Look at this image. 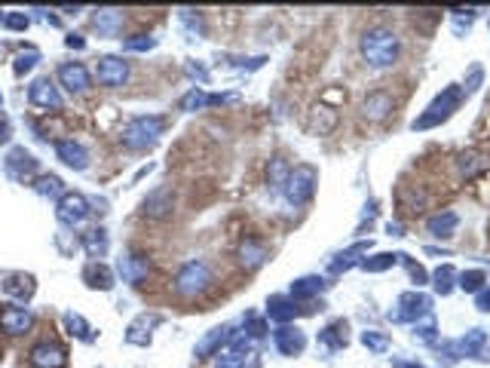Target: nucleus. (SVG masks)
<instances>
[{
    "instance_id": "nucleus-1",
    "label": "nucleus",
    "mask_w": 490,
    "mask_h": 368,
    "mask_svg": "<svg viewBox=\"0 0 490 368\" xmlns=\"http://www.w3.org/2000/svg\"><path fill=\"white\" fill-rule=\"evenodd\" d=\"M362 55L371 68H390L399 58V37L390 28H371L362 37Z\"/></svg>"
},
{
    "instance_id": "nucleus-2",
    "label": "nucleus",
    "mask_w": 490,
    "mask_h": 368,
    "mask_svg": "<svg viewBox=\"0 0 490 368\" xmlns=\"http://www.w3.org/2000/svg\"><path fill=\"white\" fill-rule=\"evenodd\" d=\"M163 136V117H154V114H141V117H132L123 129V145L129 150H145L150 147L154 141Z\"/></svg>"
},
{
    "instance_id": "nucleus-3",
    "label": "nucleus",
    "mask_w": 490,
    "mask_h": 368,
    "mask_svg": "<svg viewBox=\"0 0 490 368\" xmlns=\"http://www.w3.org/2000/svg\"><path fill=\"white\" fill-rule=\"evenodd\" d=\"M460 102H463V89H460V86H447V89L442 92V96H438L435 102L426 107V114H420L417 120L411 123V126H413V129H432V126L444 123L447 117L457 111Z\"/></svg>"
},
{
    "instance_id": "nucleus-4",
    "label": "nucleus",
    "mask_w": 490,
    "mask_h": 368,
    "mask_svg": "<svg viewBox=\"0 0 490 368\" xmlns=\"http://www.w3.org/2000/svg\"><path fill=\"white\" fill-rule=\"evenodd\" d=\"M208 282H212V270H208L206 261H187V264H181L178 273H175V291H178V295H187V298L206 291Z\"/></svg>"
},
{
    "instance_id": "nucleus-5",
    "label": "nucleus",
    "mask_w": 490,
    "mask_h": 368,
    "mask_svg": "<svg viewBox=\"0 0 490 368\" xmlns=\"http://www.w3.org/2000/svg\"><path fill=\"white\" fill-rule=\"evenodd\" d=\"M316 184H319V172L312 169V166H294L289 181H285V190H289V199L294 206H303L307 199L316 194Z\"/></svg>"
},
{
    "instance_id": "nucleus-6",
    "label": "nucleus",
    "mask_w": 490,
    "mask_h": 368,
    "mask_svg": "<svg viewBox=\"0 0 490 368\" xmlns=\"http://www.w3.org/2000/svg\"><path fill=\"white\" fill-rule=\"evenodd\" d=\"M89 212H92L89 199L83 194H77V190H67V194L55 203V215H58V221H62L65 228H77V224H83Z\"/></svg>"
},
{
    "instance_id": "nucleus-7",
    "label": "nucleus",
    "mask_w": 490,
    "mask_h": 368,
    "mask_svg": "<svg viewBox=\"0 0 490 368\" xmlns=\"http://www.w3.org/2000/svg\"><path fill=\"white\" fill-rule=\"evenodd\" d=\"M95 77H98L101 86L117 89V86H123V83L129 80V65H126L123 58H117V55H101L98 65H95Z\"/></svg>"
},
{
    "instance_id": "nucleus-8",
    "label": "nucleus",
    "mask_w": 490,
    "mask_h": 368,
    "mask_svg": "<svg viewBox=\"0 0 490 368\" xmlns=\"http://www.w3.org/2000/svg\"><path fill=\"white\" fill-rule=\"evenodd\" d=\"M28 362L34 368H65L67 353H65L62 344H55V341H40V344L31 347Z\"/></svg>"
},
{
    "instance_id": "nucleus-9",
    "label": "nucleus",
    "mask_w": 490,
    "mask_h": 368,
    "mask_svg": "<svg viewBox=\"0 0 490 368\" xmlns=\"http://www.w3.org/2000/svg\"><path fill=\"white\" fill-rule=\"evenodd\" d=\"M28 102L34 107H44V111H62V96H58L55 83L49 77H37L28 86Z\"/></svg>"
},
{
    "instance_id": "nucleus-10",
    "label": "nucleus",
    "mask_w": 490,
    "mask_h": 368,
    "mask_svg": "<svg viewBox=\"0 0 490 368\" xmlns=\"http://www.w3.org/2000/svg\"><path fill=\"white\" fill-rule=\"evenodd\" d=\"M58 83H62L67 92H86L92 86V77H89L86 65L65 62V65H58Z\"/></svg>"
},
{
    "instance_id": "nucleus-11",
    "label": "nucleus",
    "mask_w": 490,
    "mask_h": 368,
    "mask_svg": "<svg viewBox=\"0 0 490 368\" xmlns=\"http://www.w3.org/2000/svg\"><path fill=\"white\" fill-rule=\"evenodd\" d=\"M273 341L279 347V353L282 356H300L303 347H307V334L300 329H294V325H279L273 331Z\"/></svg>"
},
{
    "instance_id": "nucleus-12",
    "label": "nucleus",
    "mask_w": 490,
    "mask_h": 368,
    "mask_svg": "<svg viewBox=\"0 0 490 368\" xmlns=\"http://www.w3.org/2000/svg\"><path fill=\"white\" fill-rule=\"evenodd\" d=\"M117 270H120L123 282H132V286H138V282H145V280H147L150 264H147V258H145V255L126 252V255L120 258V261H117Z\"/></svg>"
},
{
    "instance_id": "nucleus-13",
    "label": "nucleus",
    "mask_w": 490,
    "mask_h": 368,
    "mask_svg": "<svg viewBox=\"0 0 490 368\" xmlns=\"http://www.w3.org/2000/svg\"><path fill=\"white\" fill-rule=\"evenodd\" d=\"M55 154H58V160H62L65 166H71V169H77L83 172L89 166V150L80 145V141H74V138H62L55 145Z\"/></svg>"
},
{
    "instance_id": "nucleus-14",
    "label": "nucleus",
    "mask_w": 490,
    "mask_h": 368,
    "mask_svg": "<svg viewBox=\"0 0 490 368\" xmlns=\"http://www.w3.org/2000/svg\"><path fill=\"white\" fill-rule=\"evenodd\" d=\"M34 325V316L28 307H4L0 310V329L6 334H25Z\"/></svg>"
},
{
    "instance_id": "nucleus-15",
    "label": "nucleus",
    "mask_w": 490,
    "mask_h": 368,
    "mask_svg": "<svg viewBox=\"0 0 490 368\" xmlns=\"http://www.w3.org/2000/svg\"><path fill=\"white\" fill-rule=\"evenodd\" d=\"M172 206H175V197L168 188H157L154 194H147V199L141 203V212L147 215V218H166V215H172Z\"/></svg>"
},
{
    "instance_id": "nucleus-16",
    "label": "nucleus",
    "mask_w": 490,
    "mask_h": 368,
    "mask_svg": "<svg viewBox=\"0 0 490 368\" xmlns=\"http://www.w3.org/2000/svg\"><path fill=\"white\" fill-rule=\"evenodd\" d=\"M334 126H337V111H334V107H328V105H322V102L312 107L310 117H307V129L312 132V136H328Z\"/></svg>"
},
{
    "instance_id": "nucleus-17",
    "label": "nucleus",
    "mask_w": 490,
    "mask_h": 368,
    "mask_svg": "<svg viewBox=\"0 0 490 368\" xmlns=\"http://www.w3.org/2000/svg\"><path fill=\"white\" fill-rule=\"evenodd\" d=\"M34 291H37V282H34L31 273H10L4 280V295H10V298L28 301Z\"/></svg>"
},
{
    "instance_id": "nucleus-18",
    "label": "nucleus",
    "mask_w": 490,
    "mask_h": 368,
    "mask_svg": "<svg viewBox=\"0 0 490 368\" xmlns=\"http://www.w3.org/2000/svg\"><path fill=\"white\" fill-rule=\"evenodd\" d=\"M402 310L395 313V320H420V316H429V298L417 295V291H408V295L399 298Z\"/></svg>"
},
{
    "instance_id": "nucleus-19",
    "label": "nucleus",
    "mask_w": 490,
    "mask_h": 368,
    "mask_svg": "<svg viewBox=\"0 0 490 368\" xmlns=\"http://www.w3.org/2000/svg\"><path fill=\"white\" fill-rule=\"evenodd\" d=\"M83 282H86L89 289L111 291L114 289V273H111V267H107V264L92 261V264H86V270H83Z\"/></svg>"
},
{
    "instance_id": "nucleus-20",
    "label": "nucleus",
    "mask_w": 490,
    "mask_h": 368,
    "mask_svg": "<svg viewBox=\"0 0 490 368\" xmlns=\"http://www.w3.org/2000/svg\"><path fill=\"white\" fill-rule=\"evenodd\" d=\"M6 166H10V172L13 175H19V178H25V175H34L37 172V160H34V154L31 150H25V147H13L10 154H6Z\"/></svg>"
},
{
    "instance_id": "nucleus-21",
    "label": "nucleus",
    "mask_w": 490,
    "mask_h": 368,
    "mask_svg": "<svg viewBox=\"0 0 490 368\" xmlns=\"http://www.w3.org/2000/svg\"><path fill=\"white\" fill-rule=\"evenodd\" d=\"M392 96L390 92H371V96L365 98V105H362V114L368 117V120H383L386 114L392 111Z\"/></svg>"
},
{
    "instance_id": "nucleus-22",
    "label": "nucleus",
    "mask_w": 490,
    "mask_h": 368,
    "mask_svg": "<svg viewBox=\"0 0 490 368\" xmlns=\"http://www.w3.org/2000/svg\"><path fill=\"white\" fill-rule=\"evenodd\" d=\"M294 313H298V307H294V298L291 295H273V298L267 301V316L273 322H282L285 325Z\"/></svg>"
},
{
    "instance_id": "nucleus-23",
    "label": "nucleus",
    "mask_w": 490,
    "mask_h": 368,
    "mask_svg": "<svg viewBox=\"0 0 490 368\" xmlns=\"http://www.w3.org/2000/svg\"><path fill=\"white\" fill-rule=\"evenodd\" d=\"M227 341H230V325H218V329H212V331H208L206 338H202L199 344H197V356H202V359L212 356L215 350H221V347L227 344Z\"/></svg>"
},
{
    "instance_id": "nucleus-24",
    "label": "nucleus",
    "mask_w": 490,
    "mask_h": 368,
    "mask_svg": "<svg viewBox=\"0 0 490 368\" xmlns=\"http://www.w3.org/2000/svg\"><path fill=\"white\" fill-rule=\"evenodd\" d=\"M92 25H95L98 34L114 37L117 31H120V25H123V13L120 10H98L95 15H92Z\"/></svg>"
},
{
    "instance_id": "nucleus-25",
    "label": "nucleus",
    "mask_w": 490,
    "mask_h": 368,
    "mask_svg": "<svg viewBox=\"0 0 490 368\" xmlns=\"http://www.w3.org/2000/svg\"><path fill=\"white\" fill-rule=\"evenodd\" d=\"M154 325H157V316H138V320L129 325V331H126V341H129V344H138V347H147Z\"/></svg>"
},
{
    "instance_id": "nucleus-26",
    "label": "nucleus",
    "mask_w": 490,
    "mask_h": 368,
    "mask_svg": "<svg viewBox=\"0 0 490 368\" xmlns=\"http://www.w3.org/2000/svg\"><path fill=\"white\" fill-rule=\"evenodd\" d=\"M457 224H460L457 212H442V215H432V218H429V233H432V237H442V239H447V237H453V230H457Z\"/></svg>"
},
{
    "instance_id": "nucleus-27",
    "label": "nucleus",
    "mask_w": 490,
    "mask_h": 368,
    "mask_svg": "<svg viewBox=\"0 0 490 368\" xmlns=\"http://www.w3.org/2000/svg\"><path fill=\"white\" fill-rule=\"evenodd\" d=\"M80 242H83V249H86L89 258H105V252H107V230L105 228H95V230L83 233Z\"/></svg>"
},
{
    "instance_id": "nucleus-28",
    "label": "nucleus",
    "mask_w": 490,
    "mask_h": 368,
    "mask_svg": "<svg viewBox=\"0 0 490 368\" xmlns=\"http://www.w3.org/2000/svg\"><path fill=\"white\" fill-rule=\"evenodd\" d=\"M34 190H37L40 197H53L55 203L67 194V190H65V181L58 178V175H40V178L34 181Z\"/></svg>"
},
{
    "instance_id": "nucleus-29",
    "label": "nucleus",
    "mask_w": 490,
    "mask_h": 368,
    "mask_svg": "<svg viewBox=\"0 0 490 368\" xmlns=\"http://www.w3.org/2000/svg\"><path fill=\"white\" fill-rule=\"evenodd\" d=\"M65 329L71 338H80V341H92V329L89 322L83 320L80 313H65Z\"/></svg>"
},
{
    "instance_id": "nucleus-30",
    "label": "nucleus",
    "mask_w": 490,
    "mask_h": 368,
    "mask_svg": "<svg viewBox=\"0 0 490 368\" xmlns=\"http://www.w3.org/2000/svg\"><path fill=\"white\" fill-rule=\"evenodd\" d=\"M322 347L325 350H340L346 347V322H334L322 331Z\"/></svg>"
},
{
    "instance_id": "nucleus-31",
    "label": "nucleus",
    "mask_w": 490,
    "mask_h": 368,
    "mask_svg": "<svg viewBox=\"0 0 490 368\" xmlns=\"http://www.w3.org/2000/svg\"><path fill=\"white\" fill-rule=\"evenodd\" d=\"M239 255H242V264L260 267V264H264V258H267V249L260 246V242H255V239H245L242 249H239Z\"/></svg>"
},
{
    "instance_id": "nucleus-32",
    "label": "nucleus",
    "mask_w": 490,
    "mask_h": 368,
    "mask_svg": "<svg viewBox=\"0 0 490 368\" xmlns=\"http://www.w3.org/2000/svg\"><path fill=\"white\" fill-rule=\"evenodd\" d=\"M316 291H322V280L319 276H303L291 286V298H312Z\"/></svg>"
},
{
    "instance_id": "nucleus-33",
    "label": "nucleus",
    "mask_w": 490,
    "mask_h": 368,
    "mask_svg": "<svg viewBox=\"0 0 490 368\" xmlns=\"http://www.w3.org/2000/svg\"><path fill=\"white\" fill-rule=\"evenodd\" d=\"M484 282H487V273L484 270H466V273H460V289L463 291H478L484 289Z\"/></svg>"
},
{
    "instance_id": "nucleus-34",
    "label": "nucleus",
    "mask_w": 490,
    "mask_h": 368,
    "mask_svg": "<svg viewBox=\"0 0 490 368\" xmlns=\"http://www.w3.org/2000/svg\"><path fill=\"white\" fill-rule=\"evenodd\" d=\"M402 255H392V252H383V255H374V258H368V261H362V270H368V273H380V270H386V267H392L395 261H399Z\"/></svg>"
},
{
    "instance_id": "nucleus-35",
    "label": "nucleus",
    "mask_w": 490,
    "mask_h": 368,
    "mask_svg": "<svg viewBox=\"0 0 490 368\" xmlns=\"http://www.w3.org/2000/svg\"><path fill=\"white\" fill-rule=\"evenodd\" d=\"M432 280H435V289L442 291V295H447V291L453 289V280H457V270H453L451 264H442V267H438V270H435Z\"/></svg>"
},
{
    "instance_id": "nucleus-36",
    "label": "nucleus",
    "mask_w": 490,
    "mask_h": 368,
    "mask_svg": "<svg viewBox=\"0 0 490 368\" xmlns=\"http://www.w3.org/2000/svg\"><path fill=\"white\" fill-rule=\"evenodd\" d=\"M484 169H487V160L481 154H463L460 157V172L469 175V178H472V175H478V172H484Z\"/></svg>"
},
{
    "instance_id": "nucleus-37",
    "label": "nucleus",
    "mask_w": 490,
    "mask_h": 368,
    "mask_svg": "<svg viewBox=\"0 0 490 368\" xmlns=\"http://www.w3.org/2000/svg\"><path fill=\"white\" fill-rule=\"evenodd\" d=\"M199 107H208V96L202 92V86H193L187 96L181 98V111H199Z\"/></svg>"
},
{
    "instance_id": "nucleus-38",
    "label": "nucleus",
    "mask_w": 490,
    "mask_h": 368,
    "mask_svg": "<svg viewBox=\"0 0 490 368\" xmlns=\"http://www.w3.org/2000/svg\"><path fill=\"white\" fill-rule=\"evenodd\" d=\"M154 46H157V40L147 34H135V37L123 40V49H129V53H147V49H154Z\"/></svg>"
},
{
    "instance_id": "nucleus-39",
    "label": "nucleus",
    "mask_w": 490,
    "mask_h": 368,
    "mask_svg": "<svg viewBox=\"0 0 490 368\" xmlns=\"http://www.w3.org/2000/svg\"><path fill=\"white\" fill-rule=\"evenodd\" d=\"M40 62V53H37V49H28V53H19V55H15V65H13V71L15 74H19V77H22V74H28L31 68H34V65H37Z\"/></svg>"
},
{
    "instance_id": "nucleus-40",
    "label": "nucleus",
    "mask_w": 490,
    "mask_h": 368,
    "mask_svg": "<svg viewBox=\"0 0 490 368\" xmlns=\"http://www.w3.org/2000/svg\"><path fill=\"white\" fill-rule=\"evenodd\" d=\"M362 344H365L368 350H374V353H386L390 350V338L380 331H365L362 334Z\"/></svg>"
},
{
    "instance_id": "nucleus-41",
    "label": "nucleus",
    "mask_w": 490,
    "mask_h": 368,
    "mask_svg": "<svg viewBox=\"0 0 490 368\" xmlns=\"http://www.w3.org/2000/svg\"><path fill=\"white\" fill-rule=\"evenodd\" d=\"M289 175H291L289 163H285L282 157H276V160H273V166H270V181H276V184H285V181H289Z\"/></svg>"
},
{
    "instance_id": "nucleus-42",
    "label": "nucleus",
    "mask_w": 490,
    "mask_h": 368,
    "mask_svg": "<svg viewBox=\"0 0 490 368\" xmlns=\"http://www.w3.org/2000/svg\"><path fill=\"white\" fill-rule=\"evenodd\" d=\"M4 25H6L10 31H25V28L31 25V19H28L25 13H6V15H4Z\"/></svg>"
},
{
    "instance_id": "nucleus-43",
    "label": "nucleus",
    "mask_w": 490,
    "mask_h": 368,
    "mask_svg": "<svg viewBox=\"0 0 490 368\" xmlns=\"http://www.w3.org/2000/svg\"><path fill=\"white\" fill-rule=\"evenodd\" d=\"M417 331H420V338H423V341H432L435 338V320H432V316H426V322L417 325Z\"/></svg>"
},
{
    "instance_id": "nucleus-44",
    "label": "nucleus",
    "mask_w": 490,
    "mask_h": 368,
    "mask_svg": "<svg viewBox=\"0 0 490 368\" xmlns=\"http://www.w3.org/2000/svg\"><path fill=\"white\" fill-rule=\"evenodd\" d=\"M478 310L490 313V286H484V289L478 291Z\"/></svg>"
},
{
    "instance_id": "nucleus-45",
    "label": "nucleus",
    "mask_w": 490,
    "mask_h": 368,
    "mask_svg": "<svg viewBox=\"0 0 490 368\" xmlns=\"http://www.w3.org/2000/svg\"><path fill=\"white\" fill-rule=\"evenodd\" d=\"M408 270H411L413 280H417V286H423V282H426V270H423V267H420V264H408Z\"/></svg>"
},
{
    "instance_id": "nucleus-46",
    "label": "nucleus",
    "mask_w": 490,
    "mask_h": 368,
    "mask_svg": "<svg viewBox=\"0 0 490 368\" xmlns=\"http://www.w3.org/2000/svg\"><path fill=\"white\" fill-rule=\"evenodd\" d=\"M65 46H67V49H83V46H86V40H83L80 34H67Z\"/></svg>"
},
{
    "instance_id": "nucleus-47",
    "label": "nucleus",
    "mask_w": 490,
    "mask_h": 368,
    "mask_svg": "<svg viewBox=\"0 0 490 368\" xmlns=\"http://www.w3.org/2000/svg\"><path fill=\"white\" fill-rule=\"evenodd\" d=\"M322 98H325V102H346V92H340V89H328Z\"/></svg>"
},
{
    "instance_id": "nucleus-48",
    "label": "nucleus",
    "mask_w": 490,
    "mask_h": 368,
    "mask_svg": "<svg viewBox=\"0 0 490 368\" xmlns=\"http://www.w3.org/2000/svg\"><path fill=\"white\" fill-rule=\"evenodd\" d=\"M187 71H190V74H193V77H197L199 83H208V74H206V68H199V65H190Z\"/></svg>"
},
{
    "instance_id": "nucleus-49",
    "label": "nucleus",
    "mask_w": 490,
    "mask_h": 368,
    "mask_svg": "<svg viewBox=\"0 0 490 368\" xmlns=\"http://www.w3.org/2000/svg\"><path fill=\"white\" fill-rule=\"evenodd\" d=\"M10 136H13L10 123H6V120H0V145H4V141H10Z\"/></svg>"
},
{
    "instance_id": "nucleus-50",
    "label": "nucleus",
    "mask_w": 490,
    "mask_h": 368,
    "mask_svg": "<svg viewBox=\"0 0 490 368\" xmlns=\"http://www.w3.org/2000/svg\"><path fill=\"white\" fill-rule=\"evenodd\" d=\"M395 368H420L417 362H402V359H395Z\"/></svg>"
},
{
    "instance_id": "nucleus-51",
    "label": "nucleus",
    "mask_w": 490,
    "mask_h": 368,
    "mask_svg": "<svg viewBox=\"0 0 490 368\" xmlns=\"http://www.w3.org/2000/svg\"><path fill=\"white\" fill-rule=\"evenodd\" d=\"M0 105H4V92H0Z\"/></svg>"
}]
</instances>
